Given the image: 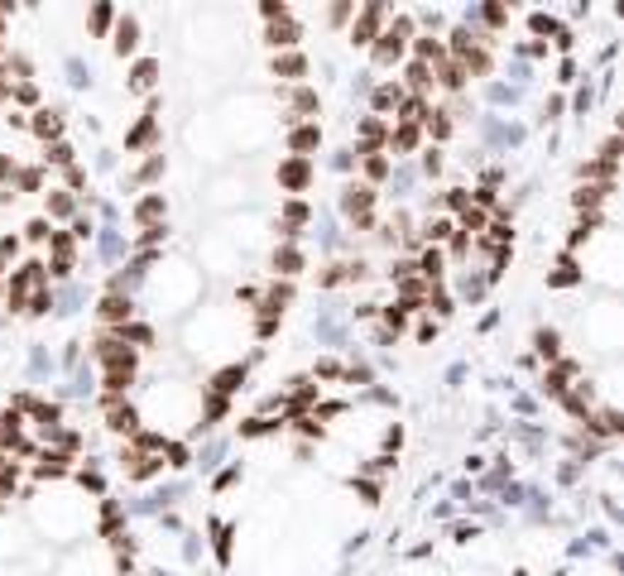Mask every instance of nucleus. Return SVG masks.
Returning a JSON list of instances; mask_svg holds the SVG:
<instances>
[{
	"mask_svg": "<svg viewBox=\"0 0 624 576\" xmlns=\"http://www.w3.org/2000/svg\"><path fill=\"white\" fill-rule=\"evenodd\" d=\"M408 82H413V87H427V67H423V63L408 67Z\"/></svg>",
	"mask_w": 624,
	"mask_h": 576,
	"instance_id": "dca6fc26",
	"label": "nucleus"
},
{
	"mask_svg": "<svg viewBox=\"0 0 624 576\" xmlns=\"http://www.w3.org/2000/svg\"><path fill=\"white\" fill-rule=\"evenodd\" d=\"M605 192H610V188H581V192H576V207H596V202H605Z\"/></svg>",
	"mask_w": 624,
	"mask_h": 576,
	"instance_id": "0eeeda50",
	"label": "nucleus"
},
{
	"mask_svg": "<svg viewBox=\"0 0 624 576\" xmlns=\"http://www.w3.org/2000/svg\"><path fill=\"white\" fill-rule=\"evenodd\" d=\"M29 240H48V221H34V226H29Z\"/></svg>",
	"mask_w": 624,
	"mask_h": 576,
	"instance_id": "412c9836",
	"label": "nucleus"
},
{
	"mask_svg": "<svg viewBox=\"0 0 624 576\" xmlns=\"http://www.w3.org/2000/svg\"><path fill=\"white\" fill-rule=\"evenodd\" d=\"M380 15H384L380 5H370V10L361 15V24L351 29V39H356V43H370V34H375V24H380Z\"/></svg>",
	"mask_w": 624,
	"mask_h": 576,
	"instance_id": "f257e3e1",
	"label": "nucleus"
},
{
	"mask_svg": "<svg viewBox=\"0 0 624 576\" xmlns=\"http://www.w3.org/2000/svg\"><path fill=\"white\" fill-rule=\"evenodd\" d=\"M399 101V87H380V97H375V106H394Z\"/></svg>",
	"mask_w": 624,
	"mask_h": 576,
	"instance_id": "f3484780",
	"label": "nucleus"
},
{
	"mask_svg": "<svg viewBox=\"0 0 624 576\" xmlns=\"http://www.w3.org/2000/svg\"><path fill=\"white\" fill-rule=\"evenodd\" d=\"M298 39V29L293 24H283V29H269V43H293Z\"/></svg>",
	"mask_w": 624,
	"mask_h": 576,
	"instance_id": "1a4fd4ad",
	"label": "nucleus"
},
{
	"mask_svg": "<svg viewBox=\"0 0 624 576\" xmlns=\"http://www.w3.org/2000/svg\"><path fill=\"white\" fill-rule=\"evenodd\" d=\"M317 139H322V135H317V130H298V135H293V149H298V154H302V149H312Z\"/></svg>",
	"mask_w": 624,
	"mask_h": 576,
	"instance_id": "6e6552de",
	"label": "nucleus"
},
{
	"mask_svg": "<svg viewBox=\"0 0 624 576\" xmlns=\"http://www.w3.org/2000/svg\"><path fill=\"white\" fill-rule=\"evenodd\" d=\"M279 269H283V274H293V269H298V255H293V250H283V255H279Z\"/></svg>",
	"mask_w": 624,
	"mask_h": 576,
	"instance_id": "aec40b11",
	"label": "nucleus"
},
{
	"mask_svg": "<svg viewBox=\"0 0 624 576\" xmlns=\"http://www.w3.org/2000/svg\"><path fill=\"white\" fill-rule=\"evenodd\" d=\"M413 139H418V130H413V125H403L399 135H394V149H413Z\"/></svg>",
	"mask_w": 624,
	"mask_h": 576,
	"instance_id": "9b49d317",
	"label": "nucleus"
},
{
	"mask_svg": "<svg viewBox=\"0 0 624 576\" xmlns=\"http://www.w3.org/2000/svg\"><path fill=\"white\" fill-rule=\"evenodd\" d=\"M34 130H39V135H58V120H53V116H39V120H34Z\"/></svg>",
	"mask_w": 624,
	"mask_h": 576,
	"instance_id": "2eb2a0df",
	"label": "nucleus"
},
{
	"mask_svg": "<svg viewBox=\"0 0 624 576\" xmlns=\"http://www.w3.org/2000/svg\"><path fill=\"white\" fill-rule=\"evenodd\" d=\"M101 317H106V322H125V317H130V303H125V298H106V303H101Z\"/></svg>",
	"mask_w": 624,
	"mask_h": 576,
	"instance_id": "20e7f679",
	"label": "nucleus"
},
{
	"mask_svg": "<svg viewBox=\"0 0 624 576\" xmlns=\"http://www.w3.org/2000/svg\"><path fill=\"white\" fill-rule=\"evenodd\" d=\"M538 346H543V356H557V337L552 332H538Z\"/></svg>",
	"mask_w": 624,
	"mask_h": 576,
	"instance_id": "a211bd4d",
	"label": "nucleus"
},
{
	"mask_svg": "<svg viewBox=\"0 0 624 576\" xmlns=\"http://www.w3.org/2000/svg\"><path fill=\"white\" fill-rule=\"evenodd\" d=\"M154 72H159L154 63H140V67H135V87H149V82H154Z\"/></svg>",
	"mask_w": 624,
	"mask_h": 576,
	"instance_id": "9d476101",
	"label": "nucleus"
},
{
	"mask_svg": "<svg viewBox=\"0 0 624 576\" xmlns=\"http://www.w3.org/2000/svg\"><path fill=\"white\" fill-rule=\"evenodd\" d=\"M274 67H279L283 77H298V72H302V58H283V63H274Z\"/></svg>",
	"mask_w": 624,
	"mask_h": 576,
	"instance_id": "f8f14e48",
	"label": "nucleus"
},
{
	"mask_svg": "<svg viewBox=\"0 0 624 576\" xmlns=\"http://www.w3.org/2000/svg\"><path fill=\"white\" fill-rule=\"evenodd\" d=\"M106 418H111V428H116V433H135V408H130V403L121 408V403L111 398V413H106Z\"/></svg>",
	"mask_w": 624,
	"mask_h": 576,
	"instance_id": "f03ea898",
	"label": "nucleus"
},
{
	"mask_svg": "<svg viewBox=\"0 0 624 576\" xmlns=\"http://www.w3.org/2000/svg\"><path fill=\"white\" fill-rule=\"evenodd\" d=\"M163 212V202L159 197H149V202H140V221H149V217H159Z\"/></svg>",
	"mask_w": 624,
	"mask_h": 576,
	"instance_id": "ddd939ff",
	"label": "nucleus"
},
{
	"mask_svg": "<svg viewBox=\"0 0 624 576\" xmlns=\"http://www.w3.org/2000/svg\"><path fill=\"white\" fill-rule=\"evenodd\" d=\"M418 53H423V58H442V48H437L432 39H418Z\"/></svg>",
	"mask_w": 624,
	"mask_h": 576,
	"instance_id": "6ab92c4d",
	"label": "nucleus"
},
{
	"mask_svg": "<svg viewBox=\"0 0 624 576\" xmlns=\"http://www.w3.org/2000/svg\"><path fill=\"white\" fill-rule=\"evenodd\" d=\"M116 48H121V53L135 48V20H121V29H116Z\"/></svg>",
	"mask_w": 624,
	"mask_h": 576,
	"instance_id": "423d86ee",
	"label": "nucleus"
},
{
	"mask_svg": "<svg viewBox=\"0 0 624 576\" xmlns=\"http://www.w3.org/2000/svg\"><path fill=\"white\" fill-rule=\"evenodd\" d=\"M279 178L288 183V188H302V183H307V163H302V159H298V163H288V168H283Z\"/></svg>",
	"mask_w": 624,
	"mask_h": 576,
	"instance_id": "39448f33",
	"label": "nucleus"
},
{
	"mask_svg": "<svg viewBox=\"0 0 624 576\" xmlns=\"http://www.w3.org/2000/svg\"><path fill=\"white\" fill-rule=\"evenodd\" d=\"M10 173H15V163H10V159H0V178H10Z\"/></svg>",
	"mask_w": 624,
	"mask_h": 576,
	"instance_id": "4be33fe9",
	"label": "nucleus"
},
{
	"mask_svg": "<svg viewBox=\"0 0 624 576\" xmlns=\"http://www.w3.org/2000/svg\"><path fill=\"white\" fill-rule=\"evenodd\" d=\"M403 34H408V24H403V20L394 24L389 34H380V39H384L380 43V58H394V53H399V48H403Z\"/></svg>",
	"mask_w": 624,
	"mask_h": 576,
	"instance_id": "7ed1b4c3",
	"label": "nucleus"
},
{
	"mask_svg": "<svg viewBox=\"0 0 624 576\" xmlns=\"http://www.w3.org/2000/svg\"><path fill=\"white\" fill-rule=\"evenodd\" d=\"M245 370H221V375H217V389H236V379H241Z\"/></svg>",
	"mask_w": 624,
	"mask_h": 576,
	"instance_id": "4468645a",
	"label": "nucleus"
}]
</instances>
